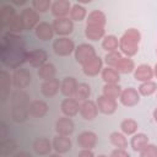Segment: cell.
Wrapping results in <instances>:
<instances>
[{
    "instance_id": "6da1fadb",
    "label": "cell",
    "mask_w": 157,
    "mask_h": 157,
    "mask_svg": "<svg viewBox=\"0 0 157 157\" xmlns=\"http://www.w3.org/2000/svg\"><path fill=\"white\" fill-rule=\"evenodd\" d=\"M28 50L26 48H0L1 63L10 69H18L27 61Z\"/></svg>"
},
{
    "instance_id": "7a4b0ae2",
    "label": "cell",
    "mask_w": 157,
    "mask_h": 157,
    "mask_svg": "<svg viewBox=\"0 0 157 157\" xmlns=\"http://www.w3.org/2000/svg\"><path fill=\"white\" fill-rule=\"evenodd\" d=\"M141 40V33L136 28H129L119 38L120 53L128 58L134 56L139 52V44Z\"/></svg>"
},
{
    "instance_id": "3957f363",
    "label": "cell",
    "mask_w": 157,
    "mask_h": 157,
    "mask_svg": "<svg viewBox=\"0 0 157 157\" xmlns=\"http://www.w3.org/2000/svg\"><path fill=\"white\" fill-rule=\"evenodd\" d=\"M75 43L69 37H58L53 42V50L59 56H69L75 53Z\"/></svg>"
},
{
    "instance_id": "277c9868",
    "label": "cell",
    "mask_w": 157,
    "mask_h": 157,
    "mask_svg": "<svg viewBox=\"0 0 157 157\" xmlns=\"http://www.w3.org/2000/svg\"><path fill=\"white\" fill-rule=\"evenodd\" d=\"M74 54H75L76 61H77L81 66L85 65L87 61H90L91 59H93V58L97 55L94 48H93L91 44H88V43H81V44H78V45L76 47Z\"/></svg>"
},
{
    "instance_id": "5b68a950",
    "label": "cell",
    "mask_w": 157,
    "mask_h": 157,
    "mask_svg": "<svg viewBox=\"0 0 157 157\" xmlns=\"http://www.w3.org/2000/svg\"><path fill=\"white\" fill-rule=\"evenodd\" d=\"M23 26H25V31H29V29H34L38 25H39V13L33 9V7H25L21 13H20Z\"/></svg>"
},
{
    "instance_id": "8992f818",
    "label": "cell",
    "mask_w": 157,
    "mask_h": 157,
    "mask_svg": "<svg viewBox=\"0 0 157 157\" xmlns=\"http://www.w3.org/2000/svg\"><path fill=\"white\" fill-rule=\"evenodd\" d=\"M31 81H32V75L27 69L18 67V69L13 70V72H12V83H13L15 88L23 90L27 86H29Z\"/></svg>"
},
{
    "instance_id": "52a82bcc",
    "label": "cell",
    "mask_w": 157,
    "mask_h": 157,
    "mask_svg": "<svg viewBox=\"0 0 157 157\" xmlns=\"http://www.w3.org/2000/svg\"><path fill=\"white\" fill-rule=\"evenodd\" d=\"M55 34L59 37H66L74 31V22L69 17H63V18H55L52 23Z\"/></svg>"
},
{
    "instance_id": "ba28073f",
    "label": "cell",
    "mask_w": 157,
    "mask_h": 157,
    "mask_svg": "<svg viewBox=\"0 0 157 157\" xmlns=\"http://www.w3.org/2000/svg\"><path fill=\"white\" fill-rule=\"evenodd\" d=\"M120 103L124 107H135L140 102V93L134 87H128L121 91V94L119 97Z\"/></svg>"
},
{
    "instance_id": "9c48e42d",
    "label": "cell",
    "mask_w": 157,
    "mask_h": 157,
    "mask_svg": "<svg viewBox=\"0 0 157 157\" xmlns=\"http://www.w3.org/2000/svg\"><path fill=\"white\" fill-rule=\"evenodd\" d=\"M1 48H26L25 38L21 34L6 32L1 38Z\"/></svg>"
},
{
    "instance_id": "30bf717a",
    "label": "cell",
    "mask_w": 157,
    "mask_h": 157,
    "mask_svg": "<svg viewBox=\"0 0 157 157\" xmlns=\"http://www.w3.org/2000/svg\"><path fill=\"white\" fill-rule=\"evenodd\" d=\"M71 7H72V5L67 0H55L52 2L50 11L55 18H63V17H67V15H70Z\"/></svg>"
},
{
    "instance_id": "8fae6325",
    "label": "cell",
    "mask_w": 157,
    "mask_h": 157,
    "mask_svg": "<svg viewBox=\"0 0 157 157\" xmlns=\"http://www.w3.org/2000/svg\"><path fill=\"white\" fill-rule=\"evenodd\" d=\"M12 83V75H10L6 70H1L0 72V99L1 102H5L10 97Z\"/></svg>"
},
{
    "instance_id": "7c38bea8",
    "label": "cell",
    "mask_w": 157,
    "mask_h": 157,
    "mask_svg": "<svg viewBox=\"0 0 157 157\" xmlns=\"http://www.w3.org/2000/svg\"><path fill=\"white\" fill-rule=\"evenodd\" d=\"M77 145L81 150H93L97 145V135L93 131H82L77 136Z\"/></svg>"
},
{
    "instance_id": "4fadbf2b",
    "label": "cell",
    "mask_w": 157,
    "mask_h": 157,
    "mask_svg": "<svg viewBox=\"0 0 157 157\" xmlns=\"http://www.w3.org/2000/svg\"><path fill=\"white\" fill-rule=\"evenodd\" d=\"M75 130V124L71 118L69 117H61L55 121V131L56 135L63 136H70Z\"/></svg>"
},
{
    "instance_id": "5bb4252c",
    "label": "cell",
    "mask_w": 157,
    "mask_h": 157,
    "mask_svg": "<svg viewBox=\"0 0 157 157\" xmlns=\"http://www.w3.org/2000/svg\"><path fill=\"white\" fill-rule=\"evenodd\" d=\"M48 60V53L44 49H33L31 52H28V56H27V61L29 63L31 66L33 67H40L42 65H44Z\"/></svg>"
},
{
    "instance_id": "9a60e30c",
    "label": "cell",
    "mask_w": 157,
    "mask_h": 157,
    "mask_svg": "<svg viewBox=\"0 0 157 157\" xmlns=\"http://www.w3.org/2000/svg\"><path fill=\"white\" fill-rule=\"evenodd\" d=\"M102 70H103V60L98 55H96L93 59H91L85 65H82L83 74L86 76H90V77L97 76L99 72H102Z\"/></svg>"
},
{
    "instance_id": "2e32d148",
    "label": "cell",
    "mask_w": 157,
    "mask_h": 157,
    "mask_svg": "<svg viewBox=\"0 0 157 157\" xmlns=\"http://www.w3.org/2000/svg\"><path fill=\"white\" fill-rule=\"evenodd\" d=\"M98 112L99 110H98L97 103L91 99L81 102V104H80V115L85 120H93L98 115Z\"/></svg>"
},
{
    "instance_id": "e0dca14e",
    "label": "cell",
    "mask_w": 157,
    "mask_h": 157,
    "mask_svg": "<svg viewBox=\"0 0 157 157\" xmlns=\"http://www.w3.org/2000/svg\"><path fill=\"white\" fill-rule=\"evenodd\" d=\"M97 103V107H98V110L103 114H107V115H110L113 113H115L117 108H118V103L115 99H112V98H108L105 96H99L96 101Z\"/></svg>"
},
{
    "instance_id": "ac0fdd59",
    "label": "cell",
    "mask_w": 157,
    "mask_h": 157,
    "mask_svg": "<svg viewBox=\"0 0 157 157\" xmlns=\"http://www.w3.org/2000/svg\"><path fill=\"white\" fill-rule=\"evenodd\" d=\"M34 34L38 39L43 40V42H48L50 39H53L55 32H54V28L53 26L49 23V22H45V21H42L39 22V25L34 28Z\"/></svg>"
},
{
    "instance_id": "d6986e66",
    "label": "cell",
    "mask_w": 157,
    "mask_h": 157,
    "mask_svg": "<svg viewBox=\"0 0 157 157\" xmlns=\"http://www.w3.org/2000/svg\"><path fill=\"white\" fill-rule=\"evenodd\" d=\"M80 104L81 103H78V101L75 98H64L61 101L60 108L65 117L72 118L80 113Z\"/></svg>"
},
{
    "instance_id": "ffe728a7",
    "label": "cell",
    "mask_w": 157,
    "mask_h": 157,
    "mask_svg": "<svg viewBox=\"0 0 157 157\" xmlns=\"http://www.w3.org/2000/svg\"><path fill=\"white\" fill-rule=\"evenodd\" d=\"M77 85H78V82L75 77L66 76L63 78V81L60 83V91L66 98H74L76 90H77Z\"/></svg>"
},
{
    "instance_id": "44dd1931",
    "label": "cell",
    "mask_w": 157,
    "mask_h": 157,
    "mask_svg": "<svg viewBox=\"0 0 157 157\" xmlns=\"http://www.w3.org/2000/svg\"><path fill=\"white\" fill-rule=\"evenodd\" d=\"M52 144H53V150L56 153H60V155L69 152L72 147V142H71L70 137L69 136H63V135H55Z\"/></svg>"
},
{
    "instance_id": "7402d4cb",
    "label": "cell",
    "mask_w": 157,
    "mask_h": 157,
    "mask_svg": "<svg viewBox=\"0 0 157 157\" xmlns=\"http://www.w3.org/2000/svg\"><path fill=\"white\" fill-rule=\"evenodd\" d=\"M33 150L38 156H49L53 150V144L47 137H37L33 141Z\"/></svg>"
},
{
    "instance_id": "603a6c76",
    "label": "cell",
    "mask_w": 157,
    "mask_h": 157,
    "mask_svg": "<svg viewBox=\"0 0 157 157\" xmlns=\"http://www.w3.org/2000/svg\"><path fill=\"white\" fill-rule=\"evenodd\" d=\"M49 110V107L48 104L42 101V99H34L31 102L29 107H28V112H29V115L33 117V118H43L47 115Z\"/></svg>"
},
{
    "instance_id": "cb8c5ba5",
    "label": "cell",
    "mask_w": 157,
    "mask_h": 157,
    "mask_svg": "<svg viewBox=\"0 0 157 157\" xmlns=\"http://www.w3.org/2000/svg\"><path fill=\"white\" fill-rule=\"evenodd\" d=\"M153 69L148 65V64H141L137 67H135L134 70V78L136 81L142 82H147L151 81V78L153 77Z\"/></svg>"
},
{
    "instance_id": "d4e9b609",
    "label": "cell",
    "mask_w": 157,
    "mask_h": 157,
    "mask_svg": "<svg viewBox=\"0 0 157 157\" xmlns=\"http://www.w3.org/2000/svg\"><path fill=\"white\" fill-rule=\"evenodd\" d=\"M60 83H61V81H59L58 78H53V80H49V81H43V83L40 86L42 94L47 98L56 96V93L60 90Z\"/></svg>"
},
{
    "instance_id": "484cf974",
    "label": "cell",
    "mask_w": 157,
    "mask_h": 157,
    "mask_svg": "<svg viewBox=\"0 0 157 157\" xmlns=\"http://www.w3.org/2000/svg\"><path fill=\"white\" fill-rule=\"evenodd\" d=\"M31 97L29 94L23 90H16L11 94V104L16 107H25L28 108L31 104Z\"/></svg>"
},
{
    "instance_id": "4316f807",
    "label": "cell",
    "mask_w": 157,
    "mask_h": 157,
    "mask_svg": "<svg viewBox=\"0 0 157 157\" xmlns=\"http://www.w3.org/2000/svg\"><path fill=\"white\" fill-rule=\"evenodd\" d=\"M148 136L144 132H136L132 135L131 140H130V147L135 151V152H141L147 145H148Z\"/></svg>"
},
{
    "instance_id": "83f0119b",
    "label": "cell",
    "mask_w": 157,
    "mask_h": 157,
    "mask_svg": "<svg viewBox=\"0 0 157 157\" xmlns=\"http://www.w3.org/2000/svg\"><path fill=\"white\" fill-rule=\"evenodd\" d=\"M16 10L12 5L10 4H5L0 7V22H1V26L4 28H6V26L9 25V22L16 16Z\"/></svg>"
},
{
    "instance_id": "f1b7e54d",
    "label": "cell",
    "mask_w": 157,
    "mask_h": 157,
    "mask_svg": "<svg viewBox=\"0 0 157 157\" xmlns=\"http://www.w3.org/2000/svg\"><path fill=\"white\" fill-rule=\"evenodd\" d=\"M105 15L103 11L101 10H93L88 13L87 20H86V25H92V26H101L104 27L105 26Z\"/></svg>"
},
{
    "instance_id": "f546056e",
    "label": "cell",
    "mask_w": 157,
    "mask_h": 157,
    "mask_svg": "<svg viewBox=\"0 0 157 157\" xmlns=\"http://www.w3.org/2000/svg\"><path fill=\"white\" fill-rule=\"evenodd\" d=\"M104 27L101 26H92V25H86L85 28V36L90 40H98L104 38Z\"/></svg>"
},
{
    "instance_id": "4dcf8cb0",
    "label": "cell",
    "mask_w": 157,
    "mask_h": 157,
    "mask_svg": "<svg viewBox=\"0 0 157 157\" xmlns=\"http://www.w3.org/2000/svg\"><path fill=\"white\" fill-rule=\"evenodd\" d=\"M38 77L43 81H49V80H53L55 78V74H56V70H55V66L52 64V63H45L44 65H42L38 71Z\"/></svg>"
},
{
    "instance_id": "1f68e13d",
    "label": "cell",
    "mask_w": 157,
    "mask_h": 157,
    "mask_svg": "<svg viewBox=\"0 0 157 157\" xmlns=\"http://www.w3.org/2000/svg\"><path fill=\"white\" fill-rule=\"evenodd\" d=\"M119 74H130V72H134L135 70V63L131 58H128V56H123L118 64L115 65L114 67Z\"/></svg>"
},
{
    "instance_id": "d6a6232c",
    "label": "cell",
    "mask_w": 157,
    "mask_h": 157,
    "mask_svg": "<svg viewBox=\"0 0 157 157\" xmlns=\"http://www.w3.org/2000/svg\"><path fill=\"white\" fill-rule=\"evenodd\" d=\"M101 76L104 83H119V80H120V74L114 67H109V66L103 67Z\"/></svg>"
},
{
    "instance_id": "836d02e7",
    "label": "cell",
    "mask_w": 157,
    "mask_h": 157,
    "mask_svg": "<svg viewBox=\"0 0 157 157\" xmlns=\"http://www.w3.org/2000/svg\"><path fill=\"white\" fill-rule=\"evenodd\" d=\"M28 117H29L28 108L12 105V108H11V119L15 123H25L28 119Z\"/></svg>"
},
{
    "instance_id": "e575fe53",
    "label": "cell",
    "mask_w": 157,
    "mask_h": 157,
    "mask_svg": "<svg viewBox=\"0 0 157 157\" xmlns=\"http://www.w3.org/2000/svg\"><path fill=\"white\" fill-rule=\"evenodd\" d=\"M137 129H139V124L135 119L126 118L120 123V130L124 135H134L137 132Z\"/></svg>"
},
{
    "instance_id": "d590c367",
    "label": "cell",
    "mask_w": 157,
    "mask_h": 157,
    "mask_svg": "<svg viewBox=\"0 0 157 157\" xmlns=\"http://www.w3.org/2000/svg\"><path fill=\"white\" fill-rule=\"evenodd\" d=\"M87 16V10L85 6H82L81 4H74L70 11V20L74 22H80L83 21L85 17Z\"/></svg>"
},
{
    "instance_id": "8d00e7d4",
    "label": "cell",
    "mask_w": 157,
    "mask_h": 157,
    "mask_svg": "<svg viewBox=\"0 0 157 157\" xmlns=\"http://www.w3.org/2000/svg\"><path fill=\"white\" fill-rule=\"evenodd\" d=\"M121 87L119 86V83H105L103 86V96L112 98V99H118L121 94Z\"/></svg>"
},
{
    "instance_id": "74e56055",
    "label": "cell",
    "mask_w": 157,
    "mask_h": 157,
    "mask_svg": "<svg viewBox=\"0 0 157 157\" xmlns=\"http://www.w3.org/2000/svg\"><path fill=\"white\" fill-rule=\"evenodd\" d=\"M109 140L112 142L113 146H115L117 148H121V150H125L128 147V140L125 137V135L123 132H119V131H113L110 135H109Z\"/></svg>"
},
{
    "instance_id": "f35d334b",
    "label": "cell",
    "mask_w": 157,
    "mask_h": 157,
    "mask_svg": "<svg viewBox=\"0 0 157 157\" xmlns=\"http://www.w3.org/2000/svg\"><path fill=\"white\" fill-rule=\"evenodd\" d=\"M91 96V87L88 83L86 82H81L77 85V90H76V93H75V99H77L78 102H85L90 98Z\"/></svg>"
},
{
    "instance_id": "ab89813d",
    "label": "cell",
    "mask_w": 157,
    "mask_h": 157,
    "mask_svg": "<svg viewBox=\"0 0 157 157\" xmlns=\"http://www.w3.org/2000/svg\"><path fill=\"white\" fill-rule=\"evenodd\" d=\"M102 48L104 50H107L108 53L109 52H115L119 48V39L113 34L104 36V38L102 40Z\"/></svg>"
},
{
    "instance_id": "60d3db41",
    "label": "cell",
    "mask_w": 157,
    "mask_h": 157,
    "mask_svg": "<svg viewBox=\"0 0 157 157\" xmlns=\"http://www.w3.org/2000/svg\"><path fill=\"white\" fill-rule=\"evenodd\" d=\"M6 29H7V32L16 33V34H20L22 31H25V26H23L22 18H21V16L18 13L9 22V25L6 26Z\"/></svg>"
},
{
    "instance_id": "b9f144b4",
    "label": "cell",
    "mask_w": 157,
    "mask_h": 157,
    "mask_svg": "<svg viewBox=\"0 0 157 157\" xmlns=\"http://www.w3.org/2000/svg\"><path fill=\"white\" fill-rule=\"evenodd\" d=\"M17 148V142L15 139L12 137H7L5 140L1 141V145H0V150H1V155L4 156H9L11 153H13Z\"/></svg>"
},
{
    "instance_id": "7bdbcfd3",
    "label": "cell",
    "mask_w": 157,
    "mask_h": 157,
    "mask_svg": "<svg viewBox=\"0 0 157 157\" xmlns=\"http://www.w3.org/2000/svg\"><path fill=\"white\" fill-rule=\"evenodd\" d=\"M137 91H139L140 96H145V97L151 96L155 92H157V83L155 81H152V80L151 81H147V82H142L139 86Z\"/></svg>"
},
{
    "instance_id": "ee69618b",
    "label": "cell",
    "mask_w": 157,
    "mask_h": 157,
    "mask_svg": "<svg viewBox=\"0 0 157 157\" xmlns=\"http://www.w3.org/2000/svg\"><path fill=\"white\" fill-rule=\"evenodd\" d=\"M123 58L121 53L119 50H115V52H109L105 54L104 56V63L107 64V66L109 67H115V65L118 64V61Z\"/></svg>"
},
{
    "instance_id": "f6af8a7d",
    "label": "cell",
    "mask_w": 157,
    "mask_h": 157,
    "mask_svg": "<svg viewBox=\"0 0 157 157\" xmlns=\"http://www.w3.org/2000/svg\"><path fill=\"white\" fill-rule=\"evenodd\" d=\"M32 7L38 13H43V12H47L52 7V1L50 0H33Z\"/></svg>"
},
{
    "instance_id": "bcb514c9",
    "label": "cell",
    "mask_w": 157,
    "mask_h": 157,
    "mask_svg": "<svg viewBox=\"0 0 157 157\" xmlns=\"http://www.w3.org/2000/svg\"><path fill=\"white\" fill-rule=\"evenodd\" d=\"M140 157H157V146L153 144H148L140 152Z\"/></svg>"
},
{
    "instance_id": "7dc6e473",
    "label": "cell",
    "mask_w": 157,
    "mask_h": 157,
    "mask_svg": "<svg viewBox=\"0 0 157 157\" xmlns=\"http://www.w3.org/2000/svg\"><path fill=\"white\" fill-rule=\"evenodd\" d=\"M109 157H130V155L125 151V150H121V148H115L112 151L110 156Z\"/></svg>"
},
{
    "instance_id": "c3c4849f",
    "label": "cell",
    "mask_w": 157,
    "mask_h": 157,
    "mask_svg": "<svg viewBox=\"0 0 157 157\" xmlns=\"http://www.w3.org/2000/svg\"><path fill=\"white\" fill-rule=\"evenodd\" d=\"M9 136H7V128H6V124L5 123H1V125H0V139H1V141L2 140H5V139H7Z\"/></svg>"
},
{
    "instance_id": "681fc988",
    "label": "cell",
    "mask_w": 157,
    "mask_h": 157,
    "mask_svg": "<svg viewBox=\"0 0 157 157\" xmlns=\"http://www.w3.org/2000/svg\"><path fill=\"white\" fill-rule=\"evenodd\" d=\"M77 157H96L92 150H80Z\"/></svg>"
},
{
    "instance_id": "f907efd6",
    "label": "cell",
    "mask_w": 157,
    "mask_h": 157,
    "mask_svg": "<svg viewBox=\"0 0 157 157\" xmlns=\"http://www.w3.org/2000/svg\"><path fill=\"white\" fill-rule=\"evenodd\" d=\"M13 157H32V156H31V153H28L27 151H20V152L15 153Z\"/></svg>"
},
{
    "instance_id": "816d5d0a",
    "label": "cell",
    "mask_w": 157,
    "mask_h": 157,
    "mask_svg": "<svg viewBox=\"0 0 157 157\" xmlns=\"http://www.w3.org/2000/svg\"><path fill=\"white\" fill-rule=\"evenodd\" d=\"M11 2L16 6H22V5L27 4V0H11Z\"/></svg>"
},
{
    "instance_id": "f5cc1de1",
    "label": "cell",
    "mask_w": 157,
    "mask_h": 157,
    "mask_svg": "<svg viewBox=\"0 0 157 157\" xmlns=\"http://www.w3.org/2000/svg\"><path fill=\"white\" fill-rule=\"evenodd\" d=\"M152 117H153V120L157 123V107L155 108V110H153V113H152Z\"/></svg>"
},
{
    "instance_id": "db71d44e",
    "label": "cell",
    "mask_w": 157,
    "mask_h": 157,
    "mask_svg": "<svg viewBox=\"0 0 157 157\" xmlns=\"http://www.w3.org/2000/svg\"><path fill=\"white\" fill-rule=\"evenodd\" d=\"M48 157H63V156H61L60 153H56V152H55V153H50Z\"/></svg>"
},
{
    "instance_id": "11a10c76",
    "label": "cell",
    "mask_w": 157,
    "mask_h": 157,
    "mask_svg": "<svg viewBox=\"0 0 157 157\" xmlns=\"http://www.w3.org/2000/svg\"><path fill=\"white\" fill-rule=\"evenodd\" d=\"M153 75H155L156 78H157V63H156V65H155V67H153Z\"/></svg>"
},
{
    "instance_id": "9f6ffc18",
    "label": "cell",
    "mask_w": 157,
    "mask_h": 157,
    "mask_svg": "<svg viewBox=\"0 0 157 157\" xmlns=\"http://www.w3.org/2000/svg\"><path fill=\"white\" fill-rule=\"evenodd\" d=\"M97 157H108V156H105V155H98Z\"/></svg>"
},
{
    "instance_id": "6f0895ef",
    "label": "cell",
    "mask_w": 157,
    "mask_h": 157,
    "mask_svg": "<svg viewBox=\"0 0 157 157\" xmlns=\"http://www.w3.org/2000/svg\"><path fill=\"white\" fill-rule=\"evenodd\" d=\"M156 54H157V49H156Z\"/></svg>"
}]
</instances>
